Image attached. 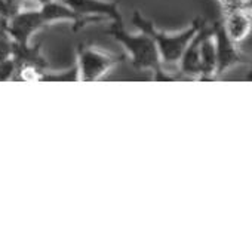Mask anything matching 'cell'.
I'll return each instance as SVG.
<instances>
[{"mask_svg": "<svg viewBox=\"0 0 252 252\" xmlns=\"http://www.w3.org/2000/svg\"><path fill=\"white\" fill-rule=\"evenodd\" d=\"M107 34L114 37L128 52L131 64L137 70H152L155 73V80H163L165 71L162 68L160 55L155 40L147 33L132 34L126 32L123 26V18L111 21Z\"/></svg>", "mask_w": 252, "mask_h": 252, "instance_id": "cell-1", "label": "cell"}, {"mask_svg": "<svg viewBox=\"0 0 252 252\" xmlns=\"http://www.w3.org/2000/svg\"><path fill=\"white\" fill-rule=\"evenodd\" d=\"M125 60L122 54H111L94 46H77V71L83 82H95Z\"/></svg>", "mask_w": 252, "mask_h": 252, "instance_id": "cell-3", "label": "cell"}, {"mask_svg": "<svg viewBox=\"0 0 252 252\" xmlns=\"http://www.w3.org/2000/svg\"><path fill=\"white\" fill-rule=\"evenodd\" d=\"M49 23L46 21L43 12L39 9H21L17 14H14L6 21V30L14 39V42L27 45L30 42V37L42 30L43 27H48Z\"/></svg>", "mask_w": 252, "mask_h": 252, "instance_id": "cell-6", "label": "cell"}, {"mask_svg": "<svg viewBox=\"0 0 252 252\" xmlns=\"http://www.w3.org/2000/svg\"><path fill=\"white\" fill-rule=\"evenodd\" d=\"M208 30H209V26H208L206 21H203L200 29L196 32L193 39L186 46V49H184V52L181 55V60L178 63L181 77L199 79V74H200V70H199V48H200V42H202L203 36L208 33Z\"/></svg>", "mask_w": 252, "mask_h": 252, "instance_id": "cell-9", "label": "cell"}, {"mask_svg": "<svg viewBox=\"0 0 252 252\" xmlns=\"http://www.w3.org/2000/svg\"><path fill=\"white\" fill-rule=\"evenodd\" d=\"M12 60L15 63V73L12 80H42L49 64L40 54V45L30 46L14 42Z\"/></svg>", "mask_w": 252, "mask_h": 252, "instance_id": "cell-4", "label": "cell"}, {"mask_svg": "<svg viewBox=\"0 0 252 252\" xmlns=\"http://www.w3.org/2000/svg\"><path fill=\"white\" fill-rule=\"evenodd\" d=\"M211 30H212V37L215 42V52H217L215 77L221 76L222 73H225L227 70H230L231 67L237 64L246 63V58L242 54L239 43L230 39V36L227 34L222 26V21H214L211 24Z\"/></svg>", "mask_w": 252, "mask_h": 252, "instance_id": "cell-5", "label": "cell"}, {"mask_svg": "<svg viewBox=\"0 0 252 252\" xmlns=\"http://www.w3.org/2000/svg\"><path fill=\"white\" fill-rule=\"evenodd\" d=\"M203 21L205 20L200 18V17L194 18L189 29L180 32L177 34H168L166 32L158 30L155 23L152 20L146 18L140 11H134V14H132L134 26L140 32L147 33L155 40V43L158 46V51H159V55H160L162 64H178L180 63L181 55H183L186 46L193 39L196 32L200 29Z\"/></svg>", "mask_w": 252, "mask_h": 252, "instance_id": "cell-2", "label": "cell"}, {"mask_svg": "<svg viewBox=\"0 0 252 252\" xmlns=\"http://www.w3.org/2000/svg\"><path fill=\"white\" fill-rule=\"evenodd\" d=\"M61 2L82 17L99 18L102 21L122 18L119 2H110V0H61Z\"/></svg>", "mask_w": 252, "mask_h": 252, "instance_id": "cell-7", "label": "cell"}, {"mask_svg": "<svg viewBox=\"0 0 252 252\" xmlns=\"http://www.w3.org/2000/svg\"><path fill=\"white\" fill-rule=\"evenodd\" d=\"M24 2L26 0H5V3L8 5V9L11 12V17L24 8Z\"/></svg>", "mask_w": 252, "mask_h": 252, "instance_id": "cell-13", "label": "cell"}, {"mask_svg": "<svg viewBox=\"0 0 252 252\" xmlns=\"http://www.w3.org/2000/svg\"><path fill=\"white\" fill-rule=\"evenodd\" d=\"M224 18L222 26L230 36L231 40L236 43H240L251 32L252 26V15H251V6H237V8H228L222 9Z\"/></svg>", "mask_w": 252, "mask_h": 252, "instance_id": "cell-8", "label": "cell"}, {"mask_svg": "<svg viewBox=\"0 0 252 252\" xmlns=\"http://www.w3.org/2000/svg\"><path fill=\"white\" fill-rule=\"evenodd\" d=\"M199 79L200 80H209L215 79L217 71V52H215V42L212 37V30L209 26L208 33L203 36L199 48Z\"/></svg>", "mask_w": 252, "mask_h": 252, "instance_id": "cell-10", "label": "cell"}, {"mask_svg": "<svg viewBox=\"0 0 252 252\" xmlns=\"http://www.w3.org/2000/svg\"><path fill=\"white\" fill-rule=\"evenodd\" d=\"M33 2L39 3V6H40V5H45V3H48V2H52V0H33Z\"/></svg>", "mask_w": 252, "mask_h": 252, "instance_id": "cell-15", "label": "cell"}, {"mask_svg": "<svg viewBox=\"0 0 252 252\" xmlns=\"http://www.w3.org/2000/svg\"><path fill=\"white\" fill-rule=\"evenodd\" d=\"M11 12L8 9V5L5 3V0H0V20H9Z\"/></svg>", "mask_w": 252, "mask_h": 252, "instance_id": "cell-14", "label": "cell"}, {"mask_svg": "<svg viewBox=\"0 0 252 252\" xmlns=\"http://www.w3.org/2000/svg\"><path fill=\"white\" fill-rule=\"evenodd\" d=\"M222 9L237 8V6H251V0H218Z\"/></svg>", "mask_w": 252, "mask_h": 252, "instance_id": "cell-12", "label": "cell"}, {"mask_svg": "<svg viewBox=\"0 0 252 252\" xmlns=\"http://www.w3.org/2000/svg\"><path fill=\"white\" fill-rule=\"evenodd\" d=\"M14 73H15V63L12 57L0 61V80H12Z\"/></svg>", "mask_w": 252, "mask_h": 252, "instance_id": "cell-11", "label": "cell"}]
</instances>
